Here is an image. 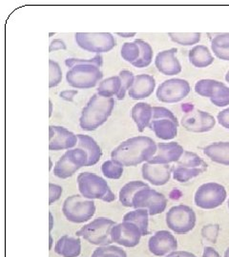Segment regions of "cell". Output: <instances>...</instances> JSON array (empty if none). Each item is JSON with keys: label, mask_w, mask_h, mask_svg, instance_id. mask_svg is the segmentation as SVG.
Here are the masks:
<instances>
[{"label": "cell", "mask_w": 229, "mask_h": 257, "mask_svg": "<svg viewBox=\"0 0 229 257\" xmlns=\"http://www.w3.org/2000/svg\"><path fill=\"white\" fill-rule=\"evenodd\" d=\"M227 196L225 188L216 182L202 184L195 193L196 206L203 210H213L220 207Z\"/></svg>", "instance_id": "7c38bea8"}, {"label": "cell", "mask_w": 229, "mask_h": 257, "mask_svg": "<svg viewBox=\"0 0 229 257\" xmlns=\"http://www.w3.org/2000/svg\"><path fill=\"white\" fill-rule=\"evenodd\" d=\"M171 40L181 46H192L201 41V33H169Z\"/></svg>", "instance_id": "836d02e7"}, {"label": "cell", "mask_w": 229, "mask_h": 257, "mask_svg": "<svg viewBox=\"0 0 229 257\" xmlns=\"http://www.w3.org/2000/svg\"><path fill=\"white\" fill-rule=\"evenodd\" d=\"M173 173L172 167L162 164H151L146 162L142 165V178L154 186H164L170 181Z\"/></svg>", "instance_id": "44dd1931"}, {"label": "cell", "mask_w": 229, "mask_h": 257, "mask_svg": "<svg viewBox=\"0 0 229 257\" xmlns=\"http://www.w3.org/2000/svg\"><path fill=\"white\" fill-rule=\"evenodd\" d=\"M211 49L216 57L229 61V33L220 34L211 41Z\"/></svg>", "instance_id": "4dcf8cb0"}, {"label": "cell", "mask_w": 229, "mask_h": 257, "mask_svg": "<svg viewBox=\"0 0 229 257\" xmlns=\"http://www.w3.org/2000/svg\"><path fill=\"white\" fill-rule=\"evenodd\" d=\"M62 80V71L59 64L54 60H49V88H55Z\"/></svg>", "instance_id": "f35d334b"}, {"label": "cell", "mask_w": 229, "mask_h": 257, "mask_svg": "<svg viewBox=\"0 0 229 257\" xmlns=\"http://www.w3.org/2000/svg\"><path fill=\"white\" fill-rule=\"evenodd\" d=\"M49 239H50V246H49V249H52L53 248V236L51 235V233H50V235H49Z\"/></svg>", "instance_id": "816d5d0a"}, {"label": "cell", "mask_w": 229, "mask_h": 257, "mask_svg": "<svg viewBox=\"0 0 229 257\" xmlns=\"http://www.w3.org/2000/svg\"><path fill=\"white\" fill-rule=\"evenodd\" d=\"M115 107L113 97H104L95 93L83 108L80 117L81 128L92 132L102 126L110 117Z\"/></svg>", "instance_id": "7a4b0ae2"}, {"label": "cell", "mask_w": 229, "mask_h": 257, "mask_svg": "<svg viewBox=\"0 0 229 257\" xmlns=\"http://www.w3.org/2000/svg\"><path fill=\"white\" fill-rule=\"evenodd\" d=\"M140 49L136 41L125 42L120 50V55L123 60L133 65L139 57Z\"/></svg>", "instance_id": "e575fe53"}, {"label": "cell", "mask_w": 229, "mask_h": 257, "mask_svg": "<svg viewBox=\"0 0 229 257\" xmlns=\"http://www.w3.org/2000/svg\"><path fill=\"white\" fill-rule=\"evenodd\" d=\"M156 152V142L152 138L139 136L120 143L112 151L111 158L123 167H136L149 162Z\"/></svg>", "instance_id": "6da1fadb"}, {"label": "cell", "mask_w": 229, "mask_h": 257, "mask_svg": "<svg viewBox=\"0 0 229 257\" xmlns=\"http://www.w3.org/2000/svg\"><path fill=\"white\" fill-rule=\"evenodd\" d=\"M55 251L62 257H78L82 252L81 239L63 235L55 243Z\"/></svg>", "instance_id": "d4e9b609"}, {"label": "cell", "mask_w": 229, "mask_h": 257, "mask_svg": "<svg viewBox=\"0 0 229 257\" xmlns=\"http://www.w3.org/2000/svg\"><path fill=\"white\" fill-rule=\"evenodd\" d=\"M149 186L142 181H130L128 183L125 184L119 191V202L123 207L131 208L133 207L132 200L135 194L142 189L148 188Z\"/></svg>", "instance_id": "f1b7e54d"}, {"label": "cell", "mask_w": 229, "mask_h": 257, "mask_svg": "<svg viewBox=\"0 0 229 257\" xmlns=\"http://www.w3.org/2000/svg\"><path fill=\"white\" fill-rule=\"evenodd\" d=\"M131 116L137 126V131L142 133L151 123L153 117V107L145 102L137 103L132 108Z\"/></svg>", "instance_id": "cb8c5ba5"}, {"label": "cell", "mask_w": 229, "mask_h": 257, "mask_svg": "<svg viewBox=\"0 0 229 257\" xmlns=\"http://www.w3.org/2000/svg\"><path fill=\"white\" fill-rule=\"evenodd\" d=\"M49 105H50V112H49V116L51 117L52 116V113H53V103L51 100H49Z\"/></svg>", "instance_id": "f907efd6"}, {"label": "cell", "mask_w": 229, "mask_h": 257, "mask_svg": "<svg viewBox=\"0 0 229 257\" xmlns=\"http://www.w3.org/2000/svg\"><path fill=\"white\" fill-rule=\"evenodd\" d=\"M207 164L197 154L184 151L173 169V178L180 183L188 182L207 170Z\"/></svg>", "instance_id": "ba28073f"}, {"label": "cell", "mask_w": 229, "mask_h": 257, "mask_svg": "<svg viewBox=\"0 0 229 257\" xmlns=\"http://www.w3.org/2000/svg\"><path fill=\"white\" fill-rule=\"evenodd\" d=\"M74 39L80 48L98 55L108 53L117 45L115 37L110 33H77Z\"/></svg>", "instance_id": "8fae6325"}, {"label": "cell", "mask_w": 229, "mask_h": 257, "mask_svg": "<svg viewBox=\"0 0 229 257\" xmlns=\"http://www.w3.org/2000/svg\"><path fill=\"white\" fill-rule=\"evenodd\" d=\"M119 76L121 80V88H120L119 94L117 95V98L119 100H123L126 92L131 89V87L134 84L135 75L128 70H123V71L119 72Z\"/></svg>", "instance_id": "74e56055"}, {"label": "cell", "mask_w": 229, "mask_h": 257, "mask_svg": "<svg viewBox=\"0 0 229 257\" xmlns=\"http://www.w3.org/2000/svg\"><path fill=\"white\" fill-rule=\"evenodd\" d=\"M195 92L202 97L210 99L216 107L229 105V87L214 79H202L195 84Z\"/></svg>", "instance_id": "4fadbf2b"}, {"label": "cell", "mask_w": 229, "mask_h": 257, "mask_svg": "<svg viewBox=\"0 0 229 257\" xmlns=\"http://www.w3.org/2000/svg\"><path fill=\"white\" fill-rule=\"evenodd\" d=\"M177 49L172 48L160 52L155 58V66L158 71L165 75H177L182 72V65L176 57Z\"/></svg>", "instance_id": "7402d4cb"}, {"label": "cell", "mask_w": 229, "mask_h": 257, "mask_svg": "<svg viewBox=\"0 0 229 257\" xmlns=\"http://www.w3.org/2000/svg\"><path fill=\"white\" fill-rule=\"evenodd\" d=\"M102 77L101 68L93 64L75 65L66 74V80L70 86L83 90L96 87Z\"/></svg>", "instance_id": "8992f818"}, {"label": "cell", "mask_w": 229, "mask_h": 257, "mask_svg": "<svg viewBox=\"0 0 229 257\" xmlns=\"http://www.w3.org/2000/svg\"><path fill=\"white\" fill-rule=\"evenodd\" d=\"M217 119L220 126L229 130V107L218 113Z\"/></svg>", "instance_id": "7bdbcfd3"}, {"label": "cell", "mask_w": 229, "mask_h": 257, "mask_svg": "<svg viewBox=\"0 0 229 257\" xmlns=\"http://www.w3.org/2000/svg\"><path fill=\"white\" fill-rule=\"evenodd\" d=\"M123 221L131 222L137 225L142 233V236L148 234L149 212L145 209H135L134 211H129L126 214H124Z\"/></svg>", "instance_id": "f546056e"}, {"label": "cell", "mask_w": 229, "mask_h": 257, "mask_svg": "<svg viewBox=\"0 0 229 257\" xmlns=\"http://www.w3.org/2000/svg\"><path fill=\"white\" fill-rule=\"evenodd\" d=\"M197 216L192 208L186 205H177L166 213V225L178 234H185L195 228Z\"/></svg>", "instance_id": "30bf717a"}, {"label": "cell", "mask_w": 229, "mask_h": 257, "mask_svg": "<svg viewBox=\"0 0 229 257\" xmlns=\"http://www.w3.org/2000/svg\"><path fill=\"white\" fill-rule=\"evenodd\" d=\"M228 210H229V200H228Z\"/></svg>", "instance_id": "9f6ffc18"}, {"label": "cell", "mask_w": 229, "mask_h": 257, "mask_svg": "<svg viewBox=\"0 0 229 257\" xmlns=\"http://www.w3.org/2000/svg\"><path fill=\"white\" fill-rule=\"evenodd\" d=\"M224 257H229V247L226 248V250L224 251Z\"/></svg>", "instance_id": "f5cc1de1"}, {"label": "cell", "mask_w": 229, "mask_h": 257, "mask_svg": "<svg viewBox=\"0 0 229 257\" xmlns=\"http://www.w3.org/2000/svg\"><path fill=\"white\" fill-rule=\"evenodd\" d=\"M117 223L107 217H98L84 225L75 232L77 236L83 237L92 245L108 246L113 243L111 238V230Z\"/></svg>", "instance_id": "277c9868"}, {"label": "cell", "mask_w": 229, "mask_h": 257, "mask_svg": "<svg viewBox=\"0 0 229 257\" xmlns=\"http://www.w3.org/2000/svg\"><path fill=\"white\" fill-rule=\"evenodd\" d=\"M78 136L68 128L51 125L49 127V150L63 151L71 150L78 145Z\"/></svg>", "instance_id": "ac0fdd59"}, {"label": "cell", "mask_w": 229, "mask_h": 257, "mask_svg": "<svg viewBox=\"0 0 229 257\" xmlns=\"http://www.w3.org/2000/svg\"><path fill=\"white\" fill-rule=\"evenodd\" d=\"M225 80H226V82L229 83V71L225 74Z\"/></svg>", "instance_id": "db71d44e"}, {"label": "cell", "mask_w": 229, "mask_h": 257, "mask_svg": "<svg viewBox=\"0 0 229 257\" xmlns=\"http://www.w3.org/2000/svg\"><path fill=\"white\" fill-rule=\"evenodd\" d=\"M78 147L84 150L88 155V164L87 167L96 165L101 160L102 152L100 145L97 141L90 136L80 134L78 135Z\"/></svg>", "instance_id": "484cf974"}, {"label": "cell", "mask_w": 229, "mask_h": 257, "mask_svg": "<svg viewBox=\"0 0 229 257\" xmlns=\"http://www.w3.org/2000/svg\"><path fill=\"white\" fill-rule=\"evenodd\" d=\"M165 257H197L192 252L184 251V250H175L171 253L167 254Z\"/></svg>", "instance_id": "bcb514c9"}, {"label": "cell", "mask_w": 229, "mask_h": 257, "mask_svg": "<svg viewBox=\"0 0 229 257\" xmlns=\"http://www.w3.org/2000/svg\"><path fill=\"white\" fill-rule=\"evenodd\" d=\"M181 124L188 132L206 133L215 127L216 119L209 112L195 109L183 115Z\"/></svg>", "instance_id": "e0dca14e"}, {"label": "cell", "mask_w": 229, "mask_h": 257, "mask_svg": "<svg viewBox=\"0 0 229 257\" xmlns=\"http://www.w3.org/2000/svg\"><path fill=\"white\" fill-rule=\"evenodd\" d=\"M191 91L188 81L182 78H172L162 83L157 90V98L163 103H178L183 100Z\"/></svg>", "instance_id": "9a60e30c"}, {"label": "cell", "mask_w": 229, "mask_h": 257, "mask_svg": "<svg viewBox=\"0 0 229 257\" xmlns=\"http://www.w3.org/2000/svg\"><path fill=\"white\" fill-rule=\"evenodd\" d=\"M220 231V227L217 224H210L204 226L202 229V234L203 238L210 241L211 243H216L217 237Z\"/></svg>", "instance_id": "60d3db41"}, {"label": "cell", "mask_w": 229, "mask_h": 257, "mask_svg": "<svg viewBox=\"0 0 229 257\" xmlns=\"http://www.w3.org/2000/svg\"><path fill=\"white\" fill-rule=\"evenodd\" d=\"M142 233L134 223L122 221L116 224L111 230V238L113 243L126 248H134L139 244Z\"/></svg>", "instance_id": "2e32d148"}, {"label": "cell", "mask_w": 229, "mask_h": 257, "mask_svg": "<svg viewBox=\"0 0 229 257\" xmlns=\"http://www.w3.org/2000/svg\"><path fill=\"white\" fill-rule=\"evenodd\" d=\"M88 155L80 148L66 151L63 156L55 163L54 175L60 179H67L73 176L80 169L87 167Z\"/></svg>", "instance_id": "9c48e42d"}, {"label": "cell", "mask_w": 229, "mask_h": 257, "mask_svg": "<svg viewBox=\"0 0 229 257\" xmlns=\"http://www.w3.org/2000/svg\"><path fill=\"white\" fill-rule=\"evenodd\" d=\"M156 88V80L150 74H137L135 81L129 90V96L134 100H140L149 97Z\"/></svg>", "instance_id": "603a6c76"}, {"label": "cell", "mask_w": 229, "mask_h": 257, "mask_svg": "<svg viewBox=\"0 0 229 257\" xmlns=\"http://www.w3.org/2000/svg\"><path fill=\"white\" fill-rule=\"evenodd\" d=\"M91 257H127V254L123 248L108 245L96 248Z\"/></svg>", "instance_id": "8d00e7d4"}, {"label": "cell", "mask_w": 229, "mask_h": 257, "mask_svg": "<svg viewBox=\"0 0 229 257\" xmlns=\"http://www.w3.org/2000/svg\"><path fill=\"white\" fill-rule=\"evenodd\" d=\"M77 181L80 193L87 199H99L104 202L111 203L117 198L107 181L100 175L85 172L78 175Z\"/></svg>", "instance_id": "3957f363"}, {"label": "cell", "mask_w": 229, "mask_h": 257, "mask_svg": "<svg viewBox=\"0 0 229 257\" xmlns=\"http://www.w3.org/2000/svg\"><path fill=\"white\" fill-rule=\"evenodd\" d=\"M49 161H50V171H51V170H52V168H53V163H52V159L50 158V159H49Z\"/></svg>", "instance_id": "11a10c76"}, {"label": "cell", "mask_w": 229, "mask_h": 257, "mask_svg": "<svg viewBox=\"0 0 229 257\" xmlns=\"http://www.w3.org/2000/svg\"><path fill=\"white\" fill-rule=\"evenodd\" d=\"M117 35L121 37H125V38H129V37H133L136 36V33H117Z\"/></svg>", "instance_id": "c3c4849f"}, {"label": "cell", "mask_w": 229, "mask_h": 257, "mask_svg": "<svg viewBox=\"0 0 229 257\" xmlns=\"http://www.w3.org/2000/svg\"><path fill=\"white\" fill-rule=\"evenodd\" d=\"M135 41L137 42V45L139 46L140 55H139L138 59L133 64V66L136 67V68H138V69L146 68L152 63L153 55H154L153 49L148 42L142 40V39H137Z\"/></svg>", "instance_id": "d6a6232c"}, {"label": "cell", "mask_w": 229, "mask_h": 257, "mask_svg": "<svg viewBox=\"0 0 229 257\" xmlns=\"http://www.w3.org/2000/svg\"><path fill=\"white\" fill-rule=\"evenodd\" d=\"M101 172L108 179H119L123 175V166L115 160H107L101 166Z\"/></svg>", "instance_id": "d590c367"}, {"label": "cell", "mask_w": 229, "mask_h": 257, "mask_svg": "<svg viewBox=\"0 0 229 257\" xmlns=\"http://www.w3.org/2000/svg\"><path fill=\"white\" fill-rule=\"evenodd\" d=\"M157 138L172 140L178 135L179 121L170 110L165 107H153V117L149 125Z\"/></svg>", "instance_id": "52a82bcc"}, {"label": "cell", "mask_w": 229, "mask_h": 257, "mask_svg": "<svg viewBox=\"0 0 229 257\" xmlns=\"http://www.w3.org/2000/svg\"><path fill=\"white\" fill-rule=\"evenodd\" d=\"M63 192V189L61 186L56 184H49V205H52L56 202Z\"/></svg>", "instance_id": "b9f144b4"}, {"label": "cell", "mask_w": 229, "mask_h": 257, "mask_svg": "<svg viewBox=\"0 0 229 257\" xmlns=\"http://www.w3.org/2000/svg\"><path fill=\"white\" fill-rule=\"evenodd\" d=\"M62 212L67 220L81 224L92 219L96 213V205L93 200L83 197L82 194H73L65 199Z\"/></svg>", "instance_id": "5b68a950"}, {"label": "cell", "mask_w": 229, "mask_h": 257, "mask_svg": "<svg viewBox=\"0 0 229 257\" xmlns=\"http://www.w3.org/2000/svg\"><path fill=\"white\" fill-rule=\"evenodd\" d=\"M148 248L156 256H166L178 248V241L168 230H159L148 241Z\"/></svg>", "instance_id": "d6986e66"}, {"label": "cell", "mask_w": 229, "mask_h": 257, "mask_svg": "<svg viewBox=\"0 0 229 257\" xmlns=\"http://www.w3.org/2000/svg\"><path fill=\"white\" fill-rule=\"evenodd\" d=\"M202 257H220V253L212 247H205L203 249Z\"/></svg>", "instance_id": "7dc6e473"}, {"label": "cell", "mask_w": 229, "mask_h": 257, "mask_svg": "<svg viewBox=\"0 0 229 257\" xmlns=\"http://www.w3.org/2000/svg\"><path fill=\"white\" fill-rule=\"evenodd\" d=\"M103 63V59H102V56L101 55H97L96 56H94L93 58L90 59H81V58H67L65 60V65L67 67H69L70 69L75 66V65L79 64H93L98 66L101 68Z\"/></svg>", "instance_id": "ab89813d"}, {"label": "cell", "mask_w": 229, "mask_h": 257, "mask_svg": "<svg viewBox=\"0 0 229 257\" xmlns=\"http://www.w3.org/2000/svg\"><path fill=\"white\" fill-rule=\"evenodd\" d=\"M67 46L65 44L64 41L61 39H54L49 46V53H53L56 52L59 50H66Z\"/></svg>", "instance_id": "ee69618b"}, {"label": "cell", "mask_w": 229, "mask_h": 257, "mask_svg": "<svg viewBox=\"0 0 229 257\" xmlns=\"http://www.w3.org/2000/svg\"><path fill=\"white\" fill-rule=\"evenodd\" d=\"M120 88H121V80L119 75L111 76L100 83L97 93H99L100 95L104 97H113L119 94Z\"/></svg>", "instance_id": "1f68e13d"}, {"label": "cell", "mask_w": 229, "mask_h": 257, "mask_svg": "<svg viewBox=\"0 0 229 257\" xmlns=\"http://www.w3.org/2000/svg\"><path fill=\"white\" fill-rule=\"evenodd\" d=\"M188 58L196 68H206L214 62V57L209 49L204 45H197L189 51Z\"/></svg>", "instance_id": "83f0119b"}, {"label": "cell", "mask_w": 229, "mask_h": 257, "mask_svg": "<svg viewBox=\"0 0 229 257\" xmlns=\"http://www.w3.org/2000/svg\"><path fill=\"white\" fill-rule=\"evenodd\" d=\"M184 150L177 142L159 143L157 144L156 155L149 161L151 164L168 165L173 162H178L183 156Z\"/></svg>", "instance_id": "ffe728a7"}, {"label": "cell", "mask_w": 229, "mask_h": 257, "mask_svg": "<svg viewBox=\"0 0 229 257\" xmlns=\"http://www.w3.org/2000/svg\"><path fill=\"white\" fill-rule=\"evenodd\" d=\"M203 154L215 163L229 166V142H216L203 149Z\"/></svg>", "instance_id": "4316f807"}, {"label": "cell", "mask_w": 229, "mask_h": 257, "mask_svg": "<svg viewBox=\"0 0 229 257\" xmlns=\"http://www.w3.org/2000/svg\"><path fill=\"white\" fill-rule=\"evenodd\" d=\"M133 208L145 209L149 215H157L164 212L167 207V199L163 193H159L149 187L139 190L132 200Z\"/></svg>", "instance_id": "5bb4252c"}, {"label": "cell", "mask_w": 229, "mask_h": 257, "mask_svg": "<svg viewBox=\"0 0 229 257\" xmlns=\"http://www.w3.org/2000/svg\"><path fill=\"white\" fill-rule=\"evenodd\" d=\"M49 217H50V225H49V230H50V233H51V231L53 230V228H54V216H53L52 212H49Z\"/></svg>", "instance_id": "681fc988"}, {"label": "cell", "mask_w": 229, "mask_h": 257, "mask_svg": "<svg viewBox=\"0 0 229 257\" xmlns=\"http://www.w3.org/2000/svg\"><path fill=\"white\" fill-rule=\"evenodd\" d=\"M79 93L77 90H65L59 93V96L61 99L65 101L73 102L74 96Z\"/></svg>", "instance_id": "f6af8a7d"}]
</instances>
